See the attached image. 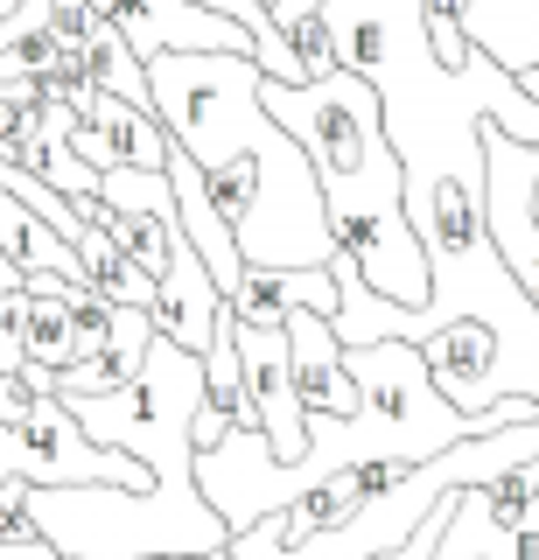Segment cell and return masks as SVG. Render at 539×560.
I'll return each instance as SVG.
<instances>
[{
  "mask_svg": "<svg viewBox=\"0 0 539 560\" xmlns=\"http://www.w3.org/2000/svg\"><path fill=\"white\" fill-rule=\"evenodd\" d=\"M154 113L197 154L218 210L232 218L246 267H329L337 224H329L323 175L267 105V70L253 49H168L148 63Z\"/></svg>",
  "mask_w": 539,
  "mask_h": 560,
  "instance_id": "6da1fadb",
  "label": "cell"
},
{
  "mask_svg": "<svg viewBox=\"0 0 539 560\" xmlns=\"http://www.w3.org/2000/svg\"><path fill=\"white\" fill-rule=\"evenodd\" d=\"M351 350V372L364 385L358 413H308V455L302 463H281L267 448L259 428H232L218 448H197V477L203 498L224 512L232 533L288 512L294 498H308L323 477L358 463H386V455H407V463H427V455L469 442L483 428H512V420H532L539 399L504 393L497 407L469 413L434 385V364L413 337H378V343H343Z\"/></svg>",
  "mask_w": 539,
  "mask_h": 560,
  "instance_id": "7a4b0ae2",
  "label": "cell"
},
{
  "mask_svg": "<svg viewBox=\"0 0 539 560\" xmlns=\"http://www.w3.org/2000/svg\"><path fill=\"white\" fill-rule=\"evenodd\" d=\"M267 105H273V119L308 148V162L323 175V197H329L337 245L358 259V273L372 280L386 302L427 308L434 267H427L421 232H413L407 162H399V148L386 133L378 84L358 78L351 63H337V70H323V78H308V84L267 78Z\"/></svg>",
  "mask_w": 539,
  "mask_h": 560,
  "instance_id": "3957f363",
  "label": "cell"
},
{
  "mask_svg": "<svg viewBox=\"0 0 539 560\" xmlns=\"http://www.w3.org/2000/svg\"><path fill=\"white\" fill-rule=\"evenodd\" d=\"M532 455H539V413L512 420V428H483V434H469V442L413 463L392 490L364 498L351 518L316 533V539L281 547L267 525H246V533H232V560H378V553L407 547V539L421 533V518L448 498V490L483 483V477H497V469H518V463H532Z\"/></svg>",
  "mask_w": 539,
  "mask_h": 560,
  "instance_id": "277c9868",
  "label": "cell"
},
{
  "mask_svg": "<svg viewBox=\"0 0 539 560\" xmlns=\"http://www.w3.org/2000/svg\"><path fill=\"white\" fill-rule=\"evenodd\" d=\"M14 477L22 483H133V490H162V477H154L133 448L98 442L63 393H36L28 413L0 420V483H14Z\"/></svg>",
  "mask_w": 539,
  "mask_h": 560,
  "instance_id": "5b68a950",
  "label": "cell"
},
{
  "mask_svg": "<svg viewBox=\"0 0 539 560\" xmlns=\"http://www.w3.org/2000/svg\"><path fill=\"white\" fill-rule=\"evenodd\" d=\"M238 364H246V385L259 399V434H267V448L281 455V463H302L308 455V399H302V385H294L288 329L238 323Z\"/></svg>",
  "mask_w": 539,
  "mask_h": 560,
  "instance_id": "8992f818",
  "label": "cell"
},
{
  "mask_svg": "<svg viewBox=\"0 0 539 560\" xmlns=\"http://www.w3.org/2000/svg\"><path fill=\"white\" fill-rule=\"evenodd\" d=\"M113 22L127 28L141 63L168 57V49H253L259 57L253 28L238 14L211 8V0H113Z\"/></svg>",
  "mask_w": 539,
  "mask_h": 560,
  "instance_id": "52a82bcc",
  "label": "cell"
},
{
  "mask_svg": "<svg viewBox=\"0 0 539 560\" xmlns=\"http://www.w3.org/2000/svg\"><path fill=\"white\" fill-rule=\"evenodd\" d=\"M427 364H434V385H442L456 407L483 413L504 399V337L491 323H477V315H462V323L434 329V337H421Z\"/></svg>",
  "mask_w": 539,
  "mask_h": 560,
  "instance_id": "ba28073f",
  "label": "cell"
},
{
  "mask_svg": "<svg viewBox=\"0 0 539 560\" xmlns=\"http://www.w3.org/2000/svg\"><path fill=\"white\" fill-rule=\"evenodd\" d=\"M0 253H8L14 273H22L28 288H43V294H49V288H78V280H92V273H84L78 238L57 232V224H49L36 203L8 197V189H0Z\"/></svg>",
  "mask_w": 539,
  "mask_h": 560,
  "instance_id": "9c48e42d",
  "label": "cell"
},
{
  "mask_svg": "<svg viewBox=\"0 0 539 560\" xmlns=\"http://www.w3.org/2000/svg\"><path fill=\"white\" fill-rule=\"evenodd\" d=\"M232 308H238V323L288 329L294 308L337 315L343 308V280H337V267H246V280L232 288Z\"/></svg>",
  "mask_w": 539,
  "mask_h": 560,
  "instance_id": "30bf717a",
  "label": "cell"
},
{
  "mask_svg": "<svg viewBox=\"0 0 539 560\" xmlns=\"http://www.w3.org/2000/svg\"><path fill=\"white\" fill-rule=\"evenodd\" d=\"M434 14H456L469 28V43L491 49L504 70H532L539 63V0H427Z\"/></svg>",
  "mask_w": 539,
  "mask_h": 560,
  "instance_id": "8fae6325",
  "label": "cell"
},
{
  "mask_svg": "<svg viewBox=\"0 0 539 560\" xmlns=\"http://www.w3.org/2000/svg\"><path fill=\"white\" fill-rule=\"evenodd\" d=\"M28 364H43V372H71L78 364V315H71V288H36V315H28ZM22 364V372H28Z\"/></svg>",
  "mask_w": 539,
  "mask_h": 560,
  "instance_id": "7c38bea8",
  "label": "cell"
},
{
  "mask_svg": "<svg viewBox=\"0 0 539 560\" xmlns=\"http://www.w3.org/2000/svg\"><path fill=\"white\" fill-rule=\"evenodd\" d=\"M448 512H456V490H448V498L421 518V533H413L407 547H392V553H378V560H434V553H442V533H448Z\"/></svg>",
  "mask_w": 539,
  "mask_h": 560,
  "instance_id": "4fadbf2b",
  "label": "cell"
},
{
  "mask_svg": "<svg viewBox=\"0 0 539 560\" xmlns=\"http://www.w3.org/2000/svg\"><path fill=\"white\" fill-rule=\"evenodd\" d=\"M49 22H57V35H63L71 49H84V43L98 35V22H113V14H98L92 0H49Z\"/></svg>",
  "mask_w": 539,
  "mask_h": 560,
  "instance_id": "5bb4252c",
  "label": "cell"
},
{
  "mask_svg": "<svg viewBox=\"0 0 539 560\" xmlns=\"http://www.w3.org/2000/svg\"><path fill=\"white\" fill-rule=\"evenodd\" d=\"M28 399H36V393H28V378H22V372H0V420L28 413Z\"/></svg>",
  "mask_w": 539,
  "mask_h": 560,
  "instance_id": "9a60e30c",
  "label": "cell"
},
{
  "mask_svg": "<svg viewBox=\"0 0 539 560\" xmlns=\"http://www.w3.org/2000/svg\"><path fill=\"white\" fill-rule=\"evenodd\" d=\"M148 560H218V553H148Z\"/></svg>",
  "mask_w": 539,
  "mask_h": 560,
  "instance_id": "2e32d148",
  "label": "cell"
},
{
  "mask_svg": "<svg viewBox=\"0 0 539 560\" xmlns=\"http://www.w3.org/2000/svg\"><path fill=\"white\" fill-rule=\"evenodd\" d=\"M8 280H22V273H14V259H8V253H0V288H8Z\"/></svg>",
  "mask_w": 539,
  "mask_h": 560,
  "instance_id": "e0dca14e",
  "label": "cell"
},
{
  "mask_svg": "<svg viewBox=\"0 0 539 560\" xmlns=\"http://www.w3.org/2000/svg\"><path fill=\"white\" fill-rule=\"evenodd\" d=\"M518 78H526V92L539 98V63H532V70H518Z\"/></svg>",
  "mask_w": 539,
  "mask_h": 560,
  "instance_id": "ac0fdd59",
  "label": "cell"
},
{
  "mask_svg": "<svg viewBox=\"0 0 539 560\" xmlns=\"http://www.w3.org/2000/svg\"><path fill=\"white\" fill-rule=\"evenodd\" d=\"M532 210H539V189H532Z\"/></svg>",
  "mask_w": 539,
  "mask_h": 560,
  "instance_id": "d6986e66",
  "label": "cell"
}]
</instances>
